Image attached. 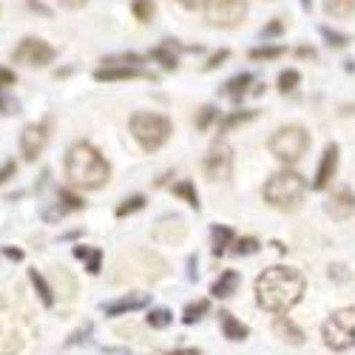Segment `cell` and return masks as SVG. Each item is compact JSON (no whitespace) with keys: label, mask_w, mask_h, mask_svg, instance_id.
Here are the masks:
<instances>
[{"label":"cell","mask_w":355,"mask_h":355,"mask_svg":"<svg viewBox=\"0 0 355 355\" xmlns=\"http://www.w3.org/2000/svg\"><path fill=\"white\" fill-rule=\"evenodd\" d=\"M304 276L284 264L268 268L259 279H256V304L268 313L284 315L293 304H299V299L304 295Z\"/></svg>","instance_id":"cell-1"},{"label":"cell","mask_w":355,"mask_h":355,"mask_svg":"<svg viewBox=\"0 0 355 355\" xmlns=\"http://www.w3.org/2000/svg\"><path fill=\"white\" fill-rule=\"evenodd\" d=\"M66 176L71 185H77L83 191H97L108 182L111 165L105 162V157L94 145L77 142V145H71V151L66 157Z\"/></svg>","instance_id":"cell-2"},{"label":"cell","mask_w":355,"mask_h":355,"mask_svg":"<svg viewBox=\"0 0 355 355\" xmlns=\"http://www.w3.org/2000/svg\"><path fill=\"white\" fill-rule=\"evenodd\" d=\"M304 193H307V182H304V176L295 171H279L268 180V185H264V199H268V205H273L276 211H295L302 205Z\"/></svg>","instance_id":"cell-3"},{"label":"cell","mask_w":355,"mask_h":355,"mask_svg":"<svg viewBox=\"0 0 355 355\" xmlns=\"http://www.w3.org/2000/svg\"><path fill=\"white\" fill-rule=\"evenodd\" d=\"M128 128L145 151H157V148H162L173 134V123L168 116L151 114V111H137L128 120Z\"/></svg>","instance_id":"cell-4"},{"label":"cell","mask_w":355,"mask_h":355,"mask_svg":"<svg viewBox=\"0 0 355 355\" xmlns=\"http://www.w3.org/2000/svg\"><path fill=\"white\" fill-rule=\"evenodd\" d=\"M324 344L336 352H344L349 347H355V307H341L336 310L321 327Z\"/></svg>","instance_id":"cell-5"},{"label":"cell","mask_w":355,"mask_h":355,"mask_svg":"<svg viewBox=\"0 0 355 355\" xmlns=\"http://www.w3.org/2000/svg\"><path fill=\"white\" fill-rule=\"evenodd\" d=\"M310 145V134L302 128V125H287V128H279L273 137H270V154L279 159V162H287V165H295Z\"/></svg>","instance_id":"cell-6"},{"label":"cell","mask_w":355,"mask_h":355,"mask_svg":"<svg viewBox=\"0 0 355 355\" xmlns=\"http://www.w3.org/2000/svg\"><path fill=\"white\" fill-rule=\"evenodd\" d=\"M248 15V3L245 0H211L208 9H205V17H208L211 26L219 28H233L239 26Z\"/></svg>","instance_id":"cell-7"},{"label":"cell","mask_w":355,"mask_h":355,"mask_svg":"<svg viewBox=\"0 0 355 355\" xmlns=\"http://www.w3.org/2000/svg\"><path fill=\"white\" fill-rule=\"evenodd\" d=\"M12 57H15V63H26V66H37L40 69V66H49L54 60L57 51L40 37H23L20 46L12 51Z\"/></svg>","instance_id":"cell-8"},{"label":"cell","mask_w":355,"mask_h":355,"mask_svg":"<svg viewBox=\"0 0 355 355\" xmlns=\"http://www.w3.org/2000/svg\"><path fill=\"white\" fill-rule=\"evenodd\" d=\"M202 171H205V176H208V180H214V182L230 180V173H233V151H230V145L216 142L211 151H208V157H205Z\"/></svg>","instance_id":"cell-9"},{"label":"cell","mask_w":355,"mask_h":355,"mask_svg":"<svg viewBox=\"0 0 355 355\" xmlns=\"http://www.w3.org/2000/svg\"><path fill=\"white\" fill-rule=\"evenodd\" d=\"M46 139H49V128L46 123H32V125H26L23 134H20V151L28 162H35L40 154H43V148H46Z\"/></svg>","instance_id":"cell-10"},{"label":"cell","mask_w":355,"mask_h":355,"mask_svg":"<svg viewBox=\"0 0 355 355\" xmlns=\"http://www.w3.org/2000/svg\"><path fill=\"white\" fill-rule=\"evenodd\" d=\"M324 211H327V216H333V219H338V222L349 219V216L355 214V193H352L349 188H338V191L327 199Z\"/></svg>","instance_id":"cell-11"},{"label":"cell","mask_w":355,"mask_h":355,"mask_svg":"<svg viewBox=\"0 0 355 355\" xmlns=\"http://www.w3.org/2000/svg\"><path fill=\"white\" fill-rule=\"evenodd\" d=\"M148 302H151V295L148 293H128V295H120V299H114V302H105L103 313L105 315H125V313L148 307Z\"/></svg>","instance_id":"cell-12"},{"label":"cell","mask_w":355,"mask_h":355,"mask_svg":"<svg viewBox=\"0 0 355 355\" xmlns=\"http://www.w3.org/2000/svg\"><path fill=\"white\" fill-rule=\"evenodd\" d=\"M336 168H338V145L333 142V145L324 148V157H321V165H318V171H315V182H313V188H315V191H324V188H327L330 180L336 176Z\"/></svg>","instance_id":"cell-13"},{"label":"cell","mask_w":355,"mask_h":355,"mask_svg":"<svg viewBox=\"0 0 355 355\" xmlns=\"http://www.w3.org/2000/svg\"><path fill=\"white\" fill-rule=\"evenodd\" d=\"M151 74L139 71L137 66H105V69H97L94 71V80H105V83H114V80H148Z\"/></svg>","instance_id":"cell-14"},{"label":"cell","mask_w":355,"mask_h":355,"mask_svg":"<svg viewBox=\"0 0 355 355\" xmlns=\"http://www.w3.org/2000/svg\"><path fill=\"white\" fill-rule=\"evenodd\" d=\"M273 333H276L282 341L293 344V347H302V344H304V330H302L293 318H287V315H276V321H273Z\"/></svg>","instance_id":"cell-15"},{"label":"cell","mask_w":355,"mask_h":355,"mask_svg":"<svg viewBox=\"0 0 355 355\" xmlns=\"http://www.w3.org/2000/svg\"><path fill=\"white\" fill-rule=\"evenodd\" d=\"M219 327H222V336L227 341H245L248 338V327L227 310H219Z\"/></svg>","instance_id":"cell-16"},{"label":"cell","mask_w":355,"mask_h":355,"mask_svg":"<svg viewBox=\"0 0 355 355\" xmlns=\"http://www.w3.org/2000/svg\"><path fill=\"white\" fill-rule=\"evenodd\" d=\"M236 287H239V273H236V270H225V273L214 282L211 293L216 295V299H230V295L236 293Z\"/></svg>","instance_id":"cell-17"},{"label":"cell","mask_w":355,"mask_h":355,"mask_svg":"<svg viewBox=\"0 0 355 355\" xmlns=\"http://www.w3.org/2000/svg\"><path fill=\"white\" fill-rule=\"evenodd\" d=\"M250 85H253V74H236L233 80L225 83L222 94L230 97V100H242V97L248 94V88H250Z\"/></svg>","instance_id":"cell-18"},{"label":"cell","mask_w":355,"mask_h":355,"mask_svg":"<svg viewBox=\"0 0 355 355\" xmlns=\"http://www.w3.org/2000/svg\"><path fill=\"white\" fill-rule=\"evenodd\" d=\"M74 256L77 259H85V264H88V273L92 276H97L100 273V264H103V250L100 248H74Z\"/></svg>","instance_id":"cell-19"},{"label":"cell","mask_w":355,"mask_h":355,"mask_svg":"<svg viewBox=\"0 0 355 355\" xmlns=\"http://www.w3.org/2000/svg\"><path fill=\"white\" fill-rule=\"evenodd\" d=\"M211 239H214V256H222L227 250V245L233 242V230L227 225H214Z\"/></svg>","instance_id":"cell-20"},{"label":"cell","mask_w":355,"mask_h":355,"mask_svg":"<svg viewBox=\"0 0 355 355\" xmlns=\"http://www.w3.org/2000/svg\"><path fill=\"white\" fill-rule=\"evenodd\" d=\"M211 310V302L208 299H196V302H191L188 307H185V313H182V321L185 324H196L199 318H205V313Z\"/></svg>","instance_id":"cell-21"},{"label":"cell","mask_w":355,"mask_h":355,"mask_svg":"<svg viewBox=\"0 0 355 355\" xmlns=\"http://www.w3.org/2000/svg\"><path fill=\"white\" fill-rule=\"evenodd\" d=\"M324 9H327V15L344 20L355 12V0H324Z\"/></svg>","instance_id":"cell-22"},{"label":"cell","mask_w":355,"mask_h":355,"mask_svg":"<svg viewBox=\"0 0 355 355\" xmlns=\"http://www.w3.org/2000/svg\"><path fill=\"white\" fill-rule=\"evenodd\" d=\"M173 196H180V199H185L191 208H199V193H196V185L193 182H188V180H182V182H176L173 185Z\"/></svg>","instance_id":"cell-23"},{"label":"cell","mask_w":355,"mask_h":355,"mask_svg":"<svg viewBox=\"0 0 355 355\" xmlns=\"http://www.w3.org/2000/svg\"><path fill=\"white\" fill-rule=\"evenodd\" d=\"M148 327H154V330H165L168 324L173 321V315H171V310L168 307H154L151 313H148Z\"/></svg>","instance_id":"cell-24"},{"label":"cell","mask_w":355,"mask_h":355,"mask_svg":"<svg viewBox=\"0 0 355 355\" xmlns=\"http://www.w3.org/2000/svg\"><path fill=\"white\" fill-rule=\"evenodd\" d=\"M28 279H32V284H35V290L40 293V302L46 304V307H54V295H51V287L46 284V279L37 273V270H28Z\"/></svg>","instance_id":"cell-25"},{"label":"cell","mask_w":355,"mask_h":355,"mask_svg":"<svg viewBox=\"0 0 355 355\" xmlns=\"http://www.w3.org/2000/svg\"><path fill=\"white\" fill-rule=\"evenodd\" d=\"M253 116H256V111H253V108H248V111H236V114H230V116H227V120H222L219 131H222V134H227L230 128H236V125H242V123L253 120Z\"/></svg>","instance_id":"cell-26"},{"label":"cell","mask_w":355,"mask_h":355,"mask_svg":"<svg viewBox=\"0 0 355 355\" xmlns=\"http://www.w3.org/2000/svg\"><path fill=\"white\" fill-rule=\"evenodd\" d=\"M145 208V196H128V199H123V205H120V208H116V216H120V219H125L128 214H137V211H142Z\"/></svg>","instance_id":"cell-27"},{"label":"cell","mask_w":355,"mask_h":355,"mask_svg":"<svg viewBox=\"0 0 355 355\" xmlns=\"http://www.w3.org/2000/svg\"><path fill=\"white\" fill-rule=\"evenodd\" d=\"M131 12L137 15V20L148 23V20H151V17H154L157 6H154V0H134V6H131Z\"/></svg>","instance_id":"cell-28"},{"label":"cell","mask_w":355,"mask_h":355,"mask_svg":"<svg viewBox=\"0 0 355 355\" xmlns=\"http://www.w3.org/2000/svg\"><path fill=\"white\" fill-rule=\"evenodd\" d=\"M284 46H259L250 51V60H273V57H282Z\"/></svg>","instance_id":"cell-29"},{"label":"cell","mask_w":355,"mask_h":355,"mask_svg":"<svg viewBox=\"0 0 355 355\" xmlns=\"http://www.w3.org/2000/svg\"><path fill=\"white\" fill-rule=\"evenodd\" d=\"M256 250H259V239H253V236H245V239L233 242V253L236 256H253Z\"/></svg>","instance_id":"cell-30"},{"label":"cell","mask_w":355,"mask_h":355,"mask_svg":"<svg viewBox=\"0 0 355 355\" xmlns=\"http://www.w3.org/2000/svg\"><path fill=\"white\" fill-rule=\"evenodd\" d=\"M299 80H302L299 71H293V69H290V71H282V74H279V92H284V94H287V92H295Z\"/></svg>","instance_id":"cell-31"},{"label":"cell","mask_w":355,"mask_h":355,"mask_svg":"<svg viewBox=\"0 0 355 355\" xmlns=\"http://www.w3.org/2000/svg\"><path fill=\"white\" fill-rule=\"evenodd\" d=\"M321 37L327 40L333 49H344V46L349 43V37H347V35H341V32H333V28H327V26H321Z\"/></svg>","instance_id":"cell-32"},{"label":"cell","mask_w":355,"mask_h":355,"mask_svg":"<svg viewBox=\"0 0 355 355\" xmlns=\"http://www.w3.org/2000/svg\"><path fill=\"white\" fill-rule=\"evenodd\" d=\"M0 114H6V116L20 114V103H17L15 97H9L6 92H0Z\"/></svg>","instance_id":"cell-33"},{"label":"cell","mask_w":355,"mask_h":355,"mask_svg":"<svg viewBox=\"0 0 355 355\" xmlns=\"http://www.w3.org/2000/svg\"><path fill=\"white\" fill-rule=\"evenodd\" d=\"M60 199L66 202V211H80L83 205H85V202H83L77 193H71V191H66V188H60Z\"/></svg>","instance_id":"cell-34"},{"label":"cell","mask_w":355,"mask_h":355,"mask_svg":"<svg viewBox=\"0 0 355 355\" xmlns=\"http://www.w3.org/2000/svg\"><path fill=\"white\" fill-rule=\"evenodd\" d=\"M214 116H216V108H214V105H205V108H202V114H199V120H196V128H202V131H205V128L211 125Z\"/></svg>","instance_id":"cell-35"},{"label":"cell","mask_w":355,"mask_h":355,"mask_svg":"<svg viewBox=\"0 0 355 355\" xmlns=\"http://www.w3.org/2000/svg\"><path fill=\"white\" fill-rule=\"evenodd\" d=\"M15 71H9V69H3V66H0V92H6V88L9 85H15Z\"/></svg>","instance_id":"cell-36"},{"label":"cell","mask_w":355,"mask_h":355,"mask_svg":"<svg viewBox=\"0 0 355 355\" xmlns=\"http://www.w3.org/2000/svg\"><path fill=\"white\" fill-rule=\"evenodd\" d=\"M17 173V165L9 159V162H3V168H0V185H3L6 180H12V176Z\"/></svg>","instance_id":"cell-37"},{"label":"cell","mask_w":355,"mask_h":355,"mask_svg":"<svg viewBox=\"0 0 355 355\" xmlns=\"http://www.w3.org/2000/svg\"><path fill=\"white\" fill-rule=\"evenodd\" d=\"M330 279H336V282H349V273H347L344 264H333V268H330Z\"/></svg>","instance_id":"cell-38"},{"label":"cell","mask_w":355,"mask_h":355,"mask_svg":"<svg viewBox=\"0 0 355 355\" xmlns=\"http://www.w3.org/2000/svg\"><path fill=\"white\" fill-rule=\"evenodd\" d=\"M176 3H182L185 9H208V3H211V0H176Z\"/></svg>","instance_id":"cell-39"},{"label":"cell","mask_w":355,"mask_h":355,"mask_svg":"<svg viewBox=\"0 0 355 355\" xmlns=\"http://www.w3.org/2000/svg\"><path fill=\"white\" fill-rule=\"evenodd\" d=\"M282 28H284V26H282V20H273L268 28H261V37H273V35H279V32H282Z\"/></svg>","instance_id":"cell-40"},{"label":"cell","mask_w":355,"mask_h":355,"mask_svg":"<svg viewBox=\"0 0 355 355\" xmlns=\"http://www.w3.org/2000/svg\"><path fill=\"white\" fill-rule=\"evenodd\" d=\"M225 60H227V51H219V54H214V57H211L208 63H205V69H216V66H219V63H225Z\"/></svg>","instance_id":"cell-41"},{"label":"cell","mask_w":355,"mask_h":355,"mask_svg":"<svg viewBox=\"0 0 355 355\" xmlns=\"http://www.w3.org/2000/svg\"><path fill=\"white\" fill-rule=\"evenodd\" d=\"M88 333H92V324H85V327H83V330H77V333H74V336L69 338V344H77V341H83V338H85Z\"/></svg>","instance_id":"cell-42"},{"label":"cell","mask_w":355,"mask_h":355,"mask_svg":"<svg viewBox=\"0 0 355 355\" xmlns=\"http://www.w3.org/2000/svg\"><path fill=\"white\" fill-rule=\"evenodd\" d=\"M188 279H196V256H188Z\"/></svg>","instance_id":"cell-43"},{"label":"cell","mask_w":355,"mask_h":355,"mask_svg":"<svg viewBox=\"0 0 355 355\" xmlns=\"http://www.w3.org/2000/svg\"><path fill=\"white\" fill-rule=\"evenodd\" d=\"M60 3L66 6V9H80V6H85L88 0H60Z\"/></svg>","instance_id":"cell-44"},{"label":"cell","mask_w":355,"mask_h":355,"mask_svg":"<svg viewBox=\"0 0 355 355\" xmlns=\"http://www.w3.org/2000/svg\"><path fill=\"white\" fill-rule=\"evenodd\" d=\"M168 355H202V352L193 349V347H185V349H173V352H168Z\"/></svg>","instance_id":"cell-45"},{"label":"cell","mask_w":355,"mask_h":355,"mask_svg":"<svg viewBox=\"0 0 355 355\" xmlns=\"http://www.w3.org/2000/svg\"><path fill=\"white\" fill-rule=\"evenodd\" d=\"M3 253H6L9 259H15V261H20V259H23V250H12V248H6Z\"/></svg>","instance_id":"cell-46"},{"label":"cell","mask_w":355,"mask_h":355,"mask_svg":"<svg viewBox=\"0 0 355 355\" xmlns=\"http://www.w3.org/2000/svg\"><path fill=\"white\" fill-rule=\"evenodd\" d=\"M310 3H313V0H302V6H304V9H310Z\"/></svg>","instance_id":"cell-47"}]
</instances>
